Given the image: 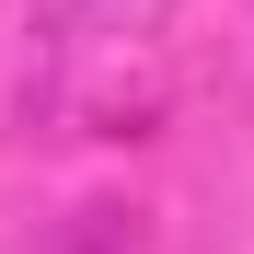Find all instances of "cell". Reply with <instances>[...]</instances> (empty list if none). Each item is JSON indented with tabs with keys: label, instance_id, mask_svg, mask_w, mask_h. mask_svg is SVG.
Masks as SVG:
<instances>
[{
	"label": "cell",
	"instance_id": "2",
	"mask_svg": "<svg viewBox=\"0 0 254 254\" xmlns=\"http://www.w3.org/2000/svg\"><path fill=\"white\" fill-rule=\"evenodd\" d=\"M35 254H150V231H139V208H127V196H81Z\"/></svg>",
	"mask_w": 254,
	"mask_h": 254
},
{
	"label": "cell",
	"instance_id": "1",
	"mask_svg": "<svg viewBox=\"0 0 254 254\" xmlns=\"http://www.w3.org/2000/svg\"><path fill=\"white\" fill-rule=\"evenodd\" d=\"M35 47L69 58V47H162V23H174V0H23Z\"/></svg>",
	"mask_w": 254,
	"mask_h": 254
}]
</instances>
